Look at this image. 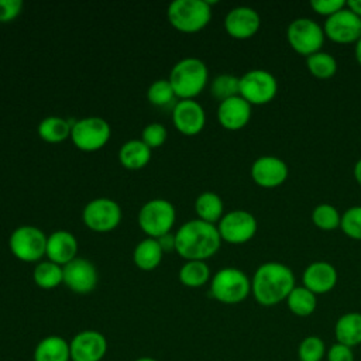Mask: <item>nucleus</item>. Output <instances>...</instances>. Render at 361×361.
Segmentation results:
<instances>
[{
  "instance_id": "nucleus-1",
  "label": "nucleus",
  "mask_w": 361,
  "mask_h": 361,
  "mask_svg": "<svg viewBox=\"0 0 361 361\" xmlns=\"http://www.w3.org/2000/svg\"><path fill=\"white\" fill-rule=\"evenodd\" d=\"M221 244L217 226L200 219L183 223L175 234V251L188 261H204L214 255Z\"/></svg>"
},
{
  "instance_id": "nucleus-2",
  "label": "nucleus",
  "mask_w": 361,
  "mask_h": 361,
  "mask_svg": "<svg viewBox=\"0 0 361 361\" xmlns=\"http://www.w3.org/2000/svg\"><path fill=\"white\" fill-rule=\"evenodd\" d=\"M293 288V271L288 265L276 261L259 265L251 279V293L262 306H275L286 300Z\"/></svg>"
},
{
  "instance_id": "nucleus-3",
  "label": "nucleus",
  "mask_w": 361,
  "mask_h": 361,
  "mask_svg": "<svg viewBox=\"0 0 361 361\" xmlns=\"http://www.w3.org/2000/svg\"><path fill=\"white\" fill-rule=\"evenodd\" d=\"M209 71L203 61L185 58L173 65L169 73V83L180 100H189L202 93L207 85Z\"/></svg>"
},
{
  "instance_id": "nucleus-4",
  "label": "nucleus",
  "mask_w": 361,
  "mask_h": 361,
  "mask_svg": "<svg viewBox=\"0 0 361 361\" xmlns=\"http://www.w3.org/2000/svg\"><path fill=\"white\" fill-rule=\"evenodd\" d=\"M251 292V281L238 268L226 267L214 274L210 282V295L226 305H237Z\"/></svg>"
},
{
  "instance_id": "nucleus-5",
  "label": "nucleus",
  "mask_w": 361,
  "mask_h": 361,
  "mask_svg": "<svg viewBox=\"0 0 361 361\" xmlns=\"http://www.w3.org/2000/svg\"><path fill=\"white\" fill-rule=\"evenodd\" d=\"M212 18V8L206 0H175L168 7V20L182 32H197Z\"/></svg>"
},
{
  "instance_id": "nucleus-6",
  "label": "nucleus",
  "mask_w": 361,
  "mask_h": 361,
  "mask_svg": "<svg viewBox=\"0 0 361 361\" xmlns=\"http://www.w3.org/2000/svg\"><path fill=\"white\" fill-rule=\"evenodd\" d=\"M176 213L171 202L165 199L148 200L138 213L140 228L151 238L168 234L175 224Z\"/></svg>"
},
{
  "instance_id": "nucleus-7",
  "label": "nucleus",
  "mask_w": 361,
  "mask_h": 361,
  "mask_svg": "<svg viewBox=\"0 0 361 361\" xmlns=\"http://www.w3.org/2000/svg\"><path fill=\"white\" fill-rule=\"evenodd\" d=\"M324 37L323 28L314 20L307 17L295 18L289 23L286 30V38L290 48L306 58L322 49Z\"/></svg>"
},
{
  "instance_id": "nucleus-8",
  "label": "nucleus",
  "mask_w": 361,
  "mask_h": 361,
  "mask_svg": "<svg viewBox=\"0 0 361 361\" xmlns=\"http://www.w3.org/2000/svg\"><path fill=\"white\" fill-rule=\"evenodd\" d=\"M278 92L275 76L265 69H251L240 78V96L251 106L268 104Z\"/></svg>"
},
{
  "instance_id": "nucleus-9",
  "label": "nucleus",
  "mask_w": 361,
  "mask_h": 361,
  "mask_svg": "<svg viewBox=\"0 0 361 361\" xmlns=\"http://www.w3.org/2000/svg\"><path fill=\"white\" fill-rule=\"evenodd\" d=\"M110 126L102 117H86L75 121L71 130V138L75 147L92 152L104 147L110 138Z\"/></svg>"
},
{
  "instance_id": "nucleus-10",
  "label": "nucleus",
  "mask_w": 361,
  "mask_h": 361,
  "mask_svg": "<svg viewBox=\"0 0 361 361\" xmlns=\"http://www.w3.org/2000/svg\"><path fill=\"white\" fill-rule=\"evenodd\" d=\"M10 250L14 257L24 262H35L45 255L47 235L34 226L17 227L8 240Z\"/></svg>"
},
{
  "instance_id": "nucleus-11",
  "label": "nucleus",
  "mask_w": 361,
  "mask_h": 361,
  "mask_svg": "<svg viewBox=\"0 0 361 361\" xmlns=\"http://www.w3.org/2000/svg\"><path fill=\"white\" fill-rule=\"evenodd\" d=\"M82 219L87 228L97 233H107L120 224L121 209L114 200L99 197L90 200L85 206Z\"/></svg>"
},
{
  "instance_id": "nucleus-12",
  "label": "nucleus",
  "mask_w": 361,
  "mask_h": 361,
  "mask_svg": "<svg viewBox=\"0 0 361 361\" xmlns=\"http://www.w3.org/2000/svg\"><path fill=\"white\" fill-rule=\"evenodd\" d=\"M217 230L221 240L230 244H244L255 235L258 223L254 214L247 210H231L223 214Z\"/></svg>"
},
{
  "instance_id": "nucleus-13",
  "label": "nucleus",
  "mask_w": 361,
  "mask_h": 361,
  "mask_svg": "<svg viewBox=\"0 0 361 361\" xmlns=\"http://www.w3.org/2000/svg\"><path fill=\"white\" fill-rule=\"evenodd\" d=\"M324 35L338 44L357 42L361 38V18L354 14L348 7L327 17L324 27Z\"/></svg>"
},
{
  "instance_id": "nucleus-14",
  "label": "nucleus",
  "mask_w": 361,
  "mask_h": 361,
  "mask_svg": "<svg viewBox=\"0 0 361 361\" xmlns=\"http://www.w3.org/2000/svg\"><path fill=\"white\" fill-rule=\"evenodd\" d=\"M72 361H102L107 353V338L97 330H83L69 341Z\"/></svg>"
},
{
  "instance_id": "nucleus-15",
  "label": "nucleus",
  "mask_w": 361,
  "mask_h": 361,
  "mask_svg": "<svg viewBox=\"0 0 361 361\" xmlns=\"http://www.w3.org/2000/svg\"><path fill=\"white\" fill-rule=\"evenodd\" d=\"M62 269L63 283L75 293L86 295L92 292L97 285L99 276L96 267L85 258H75L63 265Z\"/></svg>"
},
{
  "instance_id": "nucleus-16",
  "label": "nucleus",
  "mask_w": 361,
  "mask_h": 361,
  "mask_svg": "<svg viewBox=\"0 0 361 361\" xmlns=\"http://www.w3.org/2000/svg\"><path fill=\"white\" fill-rule=\"evenodd\" d=\"M289 175L288 165L278 157L264 155L257 158L251 165L252 180L267 189L281 186Z\"/></svg>"
},
{
  "instance_id": "nucleus-17",
  "label": "nucleus",
  "mask_w": 361,
  "mask_h": 361,
  "mask_svg": "<svg viewBox=\"0 0 361 361\" xmlns=\"http://www.w3.org/2000/svg\"><path fill=\"white\" fill-rule=\"evenodd\" d=\"M261 27L259 14L247 6L231 8L224 18V28L227 34L237 39H247L257 34Z\"/></svg>"
},
{
  "instance_id": "nucleus-18",
  "label": "nucleus",
  "mask_w": 361,
  "mask_h": 361,
  "mask_svg": "<svg viewBox=\"0 0 361 361\" xmlns=\"http://www.w3.org/2000/svg\"><path fill=\"white\" fill-rule=\"evenodd\" d=\"M172 121L179 133L185 135H196L204 127L206 114L203 107L193 99L178 100L172 109Z\"/></svg>"
},
{
  "instance_id": "nucleus-19",
  "label": "nucleus",
  "mask_w": 361,
  "mask_h": 361,
  "mask_svg": "<svg viewBox=\"0 0 361 361\" xmlns=\"http://www.w3.org/2000/svg\"><path fill=\"white\" fill-rule=\"evenodd\" d=\"M303 286L312 290L314 295L330 292L337 281V269L327 261H314L306 267L302 275Z\"/></svg>"
},
{
  "instance_id": "nucleus-20",
  "label": "nucleus",
  "mask_w": 361,
  "mask_h": 361,
  "mask_svg": "<svg viewBox=\"0 0 361 361\" xmlns=\"http://www.w3.org/2000/svg\"><path fill=\"white\" fill-rule=\"evenodd\" d=\"M251 118V104L240 94L219 103L217 120L221 127L235 131L248 124Z\"/></svg>"
},
{
  "instance_id": "nucleus-21",
  "label": "nucleus",
  "mask_w": 361,
  "mask_h": 361,
  "mask_svg": "<svg viewBox=\"0 0 361 361\" xmlns=\"http://www.w3.org/2000/svg\"><path fill=\"white\" fill-rule=\"evenodd\" d=\"M78 241L75 235L65 230H58L47 237L45 255L58 265H66L76 258Z\"/></svg>"
},
{
  "instance_id": "nucleus-22",
  "label": "nucleus",
  "mask_w": 361,
  "mask_h": 361,
  "mask_svg": "<svg viewBox=\"0 0 361 361\" xmlns=\"http://www.w3.org/2000/svg\"><path fill=\"white\" fill-rule=\"evenodd\" d=\"M34 361H71L69 341L52 334L38 341L32 354Z\"/></svg>"
},
{
  "instance_id": "nucleus-23",
  "label": "nucleus",
  "mask_w": 361,
  "mask_h": 361,
  "mask_svg": "<svg viewBox=\"0 0 361 361\" xmlns=\"http://www.w3.org/2000/svg\"><path fill=\"white\" fill-rule=\"evenodd\" d=\"M334 337L337 343L347 347H357L361 344V313L348 312L341 314L334 324Z\"/></svg>"
},
{
  "instance_id": "nucleus-24",
  "label": "nucleus",
  "mask_w": 361,
  "mask_h": 361,
  "mask_svg": "<svg viewBox=\"0 0 361 361\" xmlns=\"http://www.w3.org/2000/svg\"><path fill=\"white\" fill-rule=\"evenodd\" d=\"M151 158V148L141 140H130L124 142L118 151V159L127 169L135 171L144 168Z\"/></svg>"
},
{
  "instance_id": "nucleus-25",
  "label": "nucleus",
  "mask_w": 361,
  "mask_h": 361,
  "mask_svg": "<svg viewBox=\"0 0 361 361\" xmlns=\"http://www.w3.org/2000/svg\"><path fill=\"white\" fill-rule=\"evenodd\" d=\"M162 254H164V251L161 250L157 238L148 237L137 244V247L134 248L133 258H134L135 265L140 269L152 271L159 265V262L162 259Z\"/></svg>"
},
{
  "instance_id": "nucleus-26",
  "label": "nucleus",
  "mask_w": 361,
  "mask_h": 361,
  "mask_svg": "<svg viewBox=\"0 0 361 361\" xmlns=\"http://www.w3.org/2000/svg\"><path fill=\"white\" fill-rule=\"evenodd\" d=\"M286 305L295 316L307 317L317 307V295L305 286H295L286 298Z\"/></svg>"
},
{
  "instance_id": "nucleus-27",
  "label": "nucleus",
  "mask_w": 361,
  "mask_h": 361,
  "mask_svg": "<svg viewBox=\"0 0 361 361\" xmlns=\"http://www.w3.org/2000/svg\"><path fill=\"white\" fill-rule=\"evenodd\" d=\"M195 210L200 220L214 224L216 221H220L223 217V200L221 197L214 192H203L197 196L195 202Z\"/></svg>"
},
{
  "instance_id": "nucleus-28",
  "label": "nucleus",
  "mask_w": 361,
  "mask_h": 361,
  "mask_svg": "<svg viewBox=\"0 0 361 361\" xmlns=\"http://www.w3.org/2000/svg\"><path fill=\"white\" fill-rule=\"evenodd\" d=\"M71 130L72 124L68 120L56 116H49L38 124V135L44 141L52 144L61 142L71 137Z\"/></svg>"
},
{
  "instance_id": "nucleus-29",
  "label": "nucleus",
  "mask_w": 361,
  "mask_h": 361,
  "mask_svg": "<svg viewBox=\"0 0 361 361\" xmlns=\"http://www.w3.org/2000/svg\"><path fill=\"white\" fill-rule=\"evenodd\" d=\"M210 278V268L204 261H186L179 269V281L188 288H200Z\"/></svg>"
},
{
  "instance_id": "nucleus-30",
  "label": "nucleus",
  "mask_w": 361,
  "mask_h": 361,
  "mask_svg": "<svg viewBox=\"0 0 361 361\" xmlns=\"http://www.w3.org/2000/svg\"><path fill=\"white\" fill-rule=\"evenodd\" d=\"M34 282L42 289H54L63 282V269L52 261H42L34 268Z\"/></svg>"
},
{
  "instance_id": "nucleus-31",
  "label": "nucleus",
  "mask_w": 361,
  "mask_h": 361,
  "mask_svg": "<svg viewBox=\"0 0 361 361\" xmlns=\"http://www.w3.org/2000/svg\"><path fill=\"white\" fill-rule=\"evenodd\" d=\"M306 66L309 72L317 79H330L337 72V61L329 54L319 51L306 58Z\"/></svg>"
},
{
  "instance_id": "nucleus-32",
  "label": "nucleus",
  "mask_w": 361,
  "mask_h": 361,
  "mask_svg": "<svg viewBox=\"0 0 361 361\" xmlns=\"http://www.w3.org/2000/svg\"><path fill=\"white\" fill-rule=\"evenodd\" d=\"M147 99L151 104L157 107H175L176 102V94L169 83L168 79H158L147 90Z\"/></svg>"
},
{
  "instance_id": "nucleus-33",
  "label": "nucleus",
  "mask_w": 361,
  "mask_h": 361,
  "mask_svg": "<svg viewBox=\"0 0 361 361\" xmlns=\"http://www.w3.org/2000/svg\"><path fill=\"white\" fill-rule=\"evenodd\" d=\"M210 93L219 102L238 96L240 94V78L230 75V73L217 75L210 83Z\"/></svg>"
},
{
  "instance_id": "nucleus-34",
  "label": "nucleus",
  "mask_w": 361,
  "mask_h": 361,
  "mask_svg": "<svg viewBox=\"0 0 361 361\" xmlns=\"http://www.w3.org/2000/svg\"><path fill=\"white\" fill-rule=\"evenodd\" d=\"M313 224L323 231H333L340 227L341 214L330 203H320L312 212Z\"/></svg>"
},
{
  "instance_id": "nucleus-35",
  "label": "nucleus",
  "mask_w": 361,
  "mask_h": 361,
  "mask_svg": "<svg viewBox=\"0 0 361 361\" xmlns=\"http://www.w3.org/2000/svg\"><path fill=\"white\" fill-rule=\"evenodd\" d=\"M326 353V344L319 336H307L298 345L299 361H322Z\"/></svg>"
},
{
  "instance_id": "nucleus-36",
  "label": "nucleus",
  "mask_w": 361,
  "mask_h": 361,
  "mask_svg": "<svg viewBox=\"0 0 361 361\" xmlns=\"http://www.w3.org/2000/svg\"><path fill=\"white\" fill-rule=\"evenodd\" d=\"M340 228L347 237L361 241V206H353L341 214Z\"/></svg>"
},
{
  "instance_id": "nucleus-37",
  "label": "nucleus",
  "mask_w": 361,
  "mask_h": 361,
  "mask_svg": "<svg viewBox=\"0 0 361 361\" xmlns=\"http://www.w3.org/2000/svg\"><path fill=\"white\" fill-rule=\"evenodd\" d=\"M166 140V128L159 123H151L144 127L141 134V141L148 148H158L161 147Z\"/></svg>"
},
{
  "instance_id": "nucleus-38",
  "label": "nucleus",
  "mask_w": 361,
  "mask_h": 361,
  "mask_svg": "<svg viewBox=\"0 0 361 361\" xmlns=\"http://www.w3.org/2000/svg\"><path fill=\"white\" fill-rule=\"evenodd\" d=\"M310 7L320 16L330 17L347 7L345 0H312Z\"/></svg>"
},
{
  "instance_id": "nucleus-39",
  "label": "nucleus",
  "mask_w": 361,
  "mask_h": 361,
  "mask_svg": "<svg viewBox=\"0 0 361 361\" xmlns=\"http://www.w3.org/2000/svg\"><path fill=\"white\" fill-rule=\"evenodd\" d=\"M23 8L21 0H0V23L14 20Z\"/></svg>"
},
{
  "instance_id": "nucleus-40",
  "label": "nucleus",
  "mask_w": 361,
  "mask_h": 361,
  "mask_svg": "<svg viewBox=\"0 0 361 361\" xmlns=\"http://www.w3.org/2000/svg\"><path fill=\"white\" fill-rule=\"evenodd\" d=\"M326 357L327 361H354L353 348L337 341L329 347Z\"/></svg>"
},
{
  "instance_id": "nucleus-41",
  "label": "nucleus",
  "mask_w": 361,
  "mask_h": 361,
  "mask_svg": "<svg viewBox=\"0 0 361 361\" xmlns=\"http://www.w3.org/2000/svg\"><path fill=\"white\" fill-rule=\"evenodd\" d=\"M157 241H158V244H159V247L164 252H171V251L175 250V235L171 234V233L164 234L162 237L157 238Z\"/></svg>"
},
{
  "instance_id": "nucleus-42",
  "label": "nucleus",
  "mask_w": 361,
  "mask_h": 361,
  "mask_svg": "<svg viewBox=\"0 0 361 361\" xmlns=\"http://www.w3.org/2000/svg\"><path fill=\"white\" fill-rule=\"evenodd\" d=\"M347 7L361 18V0H348Z\"/></svg>"
},
{
  "instance_id": "nucleus-43",
  "label": "nucleus",
  "mask_w": 361,
  "mask_h": 361,
  "mask_svg": "<svg viewBox=\"0 0 361 361\" xmlns=\"http://www.w3.org/2000/svg\"><path fill=\"white\" fill-rule=\"evenodd\" d=\"M354 178H355L357 183L361 186V159H358L354 165Z\"/></svg>"
},
{
  "instance_id": "nucleus-44",
  "label": "nucleus",
  "mask_w": 361,
  "mask_h": 361,
  "mask_svg": "<svg viewBox=\"0 0 361 361\" xmlns=\"http://www.w3.org/2000/svg\"><path fill=\"white\" fill-rule=\"evenodd\" d=\"M354 55H355V59H357V62L361 65V38H360V39L355 42Z\"/></svg>"
},
{
  "instance_id": "nucleus-45",
  "label": "nucleus",
  "mask_w": 361,
  "mask_h": 361,
  "mask_svg": "<svg viewBox=\"0 0 361 361\" xmlns=\"http://www.w3.org/2000/svg\"><path fill=\"white\" fill-rule=\"evenodd\" d=\"M134 361H158V360H155L152 357H140V358H137Z\"/></svg>"
}]
</instances>
